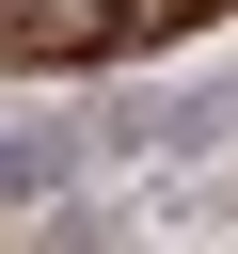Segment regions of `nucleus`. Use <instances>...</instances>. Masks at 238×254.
Wrapping results in <instances>:
<instances>
[{"instance_id": "obj_1", "label": "nucleus", "mask_w": 238, "mask_h": 254, "mask_svg": "<svg viewBox=\"0 0 238 254\" xmlns=\"http://www.w3.org/2000/svg\"><path fill=\"white\" fill-rule=\"evenodd\" d=\"M238 0H0V79H95V64H143V48H190L222 32Z\"/></svg>"}, {"instance_id": "obj_2", "label": "nucleus", "mask_w": 238, "mask_h": 254, "mask_svg": "<svg viewBox=\"0 0 238 254\" xmlns=\"http://www.w3.org/2000/svg\"><path fill=\"white\" fill-rule=\"evenodd\" d=\"M63 175H79V159H63V143H0V206H48V190H63Z\"/></svg>"}]
</instances>
